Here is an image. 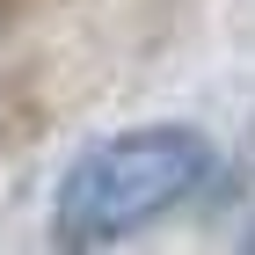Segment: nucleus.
<instances>
[{"mask_svg": "<svg viewBox=\"0 0 255 255\" xmlns=\"http://www.w3.org/2000/svg\"><path fill=\"white\" fill-rule=\"evenodd\" d=\"M59 7H73V0H59Z\"/></svg>", "mask_w": 255, "mask_h": 255, "instance_id": "4", "label": "nucleus"}, {"mask_svg": "<svg viewBox=\"0 0 255 255\" xmlns=\"http://www.w3.org/2000/svg\"><path fill=\"white\" fill-rule=\"evenodd\" d=\"M219 153L197 124H131L95 138L88 153L66 160L51 190V241L59 248H117L190 204L212 182Z\"/></svg>", "mask_w": 255, "mask_h": 255, "instance_id": "1", "label": "nucleus"}, {"mask_svg": "<svg viewBox=\"0 0 255 255\" xmlns=\"http://www.w3.org/2000/svg\"><path fill=\"white\" fill-rule=\"evenodd\" d=\"M59 0H0V37L7 29H22V22H37V15H51Z\"/></svg>", "mask_w": 255, "mask_h": 255, "instance_id": "3", "label": "nucleus"}, {"mask_svg": "<svg viewBox=\"0 0 255 255\" xmlns=\"http://www.w3.org/2000/svg\"><path fill=\"white\" fill-rule=\"evenodd\" d=\"M51 124V95H44V66H0V153H29Z\"/></svg>", "mask_w": 255, "mask_h": 255, "instance_id": "2", "label": "nucleus"}]
</instances>
